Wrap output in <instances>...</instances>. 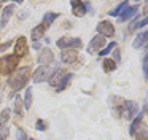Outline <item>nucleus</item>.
Segmentation results:
<instances>
[{
    "instance_id": "f257e3e1",
    "label": "nucleus",
    "mask_w": 148,
    "mask_h": 140,
    "mask_svg": "<svg viewBox=\"0 0 148 140\" xmlns=\"http://www.w3.org/2000/svg\"><path fill=\"white\" fill-rule=\"evenodd\" d=\"M30 78H32V69L30 67H21L14 73H11V76L8 78V86L11 88L13 92L21 91L23 88L27 86Z\"/></svg>"
},
{
    "instance_id": "f03ea898",
    "label": "nucleus",
    "mask_w": 148,
    "mask_h": 140,
    "mask_svg": "<svg viewBox=\"0 0 148 140\" xmlns=\"http://www.w3.org/2000/svg\"><path fill=\"white\" fill-rule=\"evenodd\" d=\"M19 65V57L14 54H7V56L0 57V75H11L18 70Z\"/></svg>"
},
{
    "instance_id": "7ed1b4c3",
    "label": "nucleus",
    "mask_w": 148,
    "mask_h": 140,
    "mask_svg": "<svg viewBox=\"0 0 148 140\" xmlns=\"http://www.w3.org/2000/svg\"><path fill=\"white\" fill-rule=\"evenodd\" d=\"M56 43H58V46L61 48V49H77L78 51L83 46V41L78 37H62V38H59Z\"/></svg>"
},
{
    "instance_id": "20e7f679",
    "label": "nucleus",
    "mask_w": 148,
    "mask_h": 140,
    "mask_svg": "<svg viewBox=\"0 0 148 140\" xmlns=\"http://www.w3.org/2000/svg\"><path fill=\"white\" fill-rule=\"evenodd\" d=\"M54 69H51L49 65H40L35 72L32 73V81L34 83H43V81H48L51 78Z\"/></svg>"
},
{
    "instance_id": "39448f33",
    "label": "nucleus",
    "mask_w": 148,
    "mask_h": 140,
    "mask_svg": "<svg viewBox=\"0 0 148 140\" xmlns=\"http://www.w3.org/2000/svg\"><path fill=\"white\" fill-rule=\"evenodd\" d=\"M29 53V45H27V38L23 37V35H19V38H18L16 41H14V56L16 57H24L26 54Z\"/></svg>"
},
{
    "instance_id": "423d86ee",
    "label": "nucleus",
    "mask_w": 148,
    "mask_h": 140,
    "mask_svg": "<svg viewBox=\"0 0 148 140\" xmlns=\"http://www.w3.org/2000/svg\"><path fill=\"white\" fill-rule=\"evenodd\" d=\"M97 32H99V35H102L103 38L105 37H113L115 35V25H113V22L110 21H100L99 24H97Z\"/></svg>"
},
{
    "instance_id": "0eeeda50",
    "label": "nucleus",
    "mask_w": 148,
    "mask_h": 140,
    "mask_svg": "<svg viewBox=\"0 0 148 140\" xmlns=\"http://www.w3.org/2000/svg\"><path fill=\"white\" fill-rule=\"evenodd\" d=\"M14 10H16V5L14 3H10V5L3 6L2 8V16H0V27H7V24L10 22L11 16H13Z\"/></svg>"
},
{
    "instance_id": "6e6552de",
    "label": "nucleus",
    "mask_w": 148,
    "mask_h": 140,
    "mask_svg": "<svg viewBox=\"0 0 148 140\" xmlns=\"http://www.w3.org/2000/svg\"><path fill=\"white\" fill-rule=\"evenodd\" d=\"M53 60H54V53H53L49 48H43V49L40 51L38 57H37V62H38L40 65H49Z\"/></svg>"
},
{
    "instance_id": "1a4fd4ad",
    "label": "nucleus",
    "mask_w": 148,
    "mask_h": 140,
    "mask_svg": "<svg viewBox=\"0 0 148 140\" xmlns=\"http://www.w3.org/2000/svg\"><path fill=\"white\" fill-rule=\"evenodd\" d=\"M105 43H107V40L102 35H96V37H92V40L89 41V45H88V51H89L91 54L96 53V51H100L105 46Z\"/></svg>"
},
{
    "instance_id": "9d476101",
    "label": "nucleus",
    "mask_w": 148,
    "mask_h": 140,
    "mask_svg": "<svg viewBox=\"0 0 148 140\" xmlns=\"http://www.w3.org/2000/svg\"><path fill=\"white\" fill-rule=\"evenodd\" d=\"M78 59V51L77 49H62L61 60L64 64H73Z\"/></svg>"
},
{
    "instance_id": "9b49d317",
    "label": "nucleus",
    "mask_w": 148,
    "mask_h": 140,
    "mask_svg": "<svg viewBox=\"0 0 148 140\" xmlns=\"http://www.w3.org/2000/svg\"><path fill=\"white\" fill-rule=\"evenodd\" d=\"M70 6H72V13H73L75 18H83L86 14V6H84V2H70Z\"/></svg>"
},
{
    "instance_id": "f8f14e48",
    "label": "nucleus",
    "mask_w": 148,
    "mask_h": 140,
    "mask_svg": "<svg viewBox=\"0 0 148 140\" xmlns=\"http://www.w3.org/2000/svg\"><path fill=\"white\" fill-rule=\"evenodd\" d=\"M138 8H140V5H134V6H127V8L123 11V14L121 16H118L119 18V22H126V21H129V19L132 18V16H135L137 14V11H138Z\"/></svg>"
},
{
    "instance_id": "ddd939ff",
    "label": "nucleus",
    "mask_w": 148,
    "mask_h": 140,
    "mask_svg": "<svg viewBox=\"0 0 148 140\" xmlns=\"http://www.w3.org/2000/svg\"><path fill=\"white\" fill-rule=\"evenodd\" d=\"M147 40H148V30H143V32H140V34H138L137 37L134 38V41H132V46H134L135 49H138V48H143L145 45H147Z\"/></svg>"
},
{
    "instance_id": "4468645a",
    "label": "nucleus",
    "mask_w": 148,
    "mask_h": 140,
    "mask_svg": "<svg viewBox=\"0 0 148 140\" xmlns=\"http://www.w3.org/2000/svg\"><path fill=\"white\" fill-rule=\"evenodd\" d=\"M65 73H67V72H65L64 69H56L54 72H53L51 78L48 80V81H49V84H51V86H54V88H56V86H58V83L62 80V76H64Z\"/></svg>"
},
{
    "instance_id": "2eb2a0df",
    "label": "nucleus",
    "mask_w": 148,
    "mask_h": 140,
    "mask_svg": "<svg viewBox=\"0 0 148 140\" xmlns=\"http://www.w3.org/2000/svg\"><path fill=\"white\" fill-rule=\"evenodd\" d=\"M45 32H46V27L43 24H38L37 27H34L32 29V32H30V37H32V40L34 41H38L40 38L45 35Z\"/></svg>"
},
{
    "instance_id": "dca6fc26",
    "label": "nucleus",
    "mask_w": 148,
    "mask_h": 140,
    "mask_svg": "<svg viewBox=\"0 0 148 140\" xmlns=\"http://www.w3.org/2000/svg\"><path fill=\"white\" fill-rule=\"evenodd\" d=\"M72 78H73V75H72V73H65V75L62 76V80L58 83V86H56V91H58V92H62L69 84H70Z\"/></svg>"
},
{
    "instance_id": "f3484780",
    "label": "nucleus",
    "mask_w": 148,
    "mask_h": 140,
    "mask_svg": "<svg viewBox=\"0 0 148 140\" xmlns=\"http://www.w3.org/2000/svg\"><path fill=\"white\" fill-rule=\"evenodd\" d=\"M59 18V13H53V11H48V13H45V16H43V22L42 24L45 25L46 29L49 27V25L53 24V22L56 21V19Z\"/></svg>"
},
{
    "instance_id": "a211bd4d",
    "label": "nucleus",
    "mask_w": 148,
    "mask_h": 140,
    "mask_svg": "<svg viewBox=\"0 0 148 140\" xmlns=\"http://www.w3.org/2000/svg\"><path fill=\"white\" fill-rule=\"evenodd\" d=\"M147 24H148V18H143V19H140V21H138V19H132L131 24H129V32H134L140 27H145Z\"/></svg>"
},
{
    "instance_id": "6ab92c4d",
    "label": "nucleus",
    "mask_w": 148,
    "mask_h": 140,
    "mask_svg": "<svg viewBox=\"0 0 148 140\" xmlns=\"http://www.w3.org/2000/svg\"><path fill=\"white\" fill-rule=\"evenodd\" d=\"M102 69L105 73H110V72H115L116 70V62L113 59H108V57H105V59L102 60Z\"/></svg>"
},
{
    "instance_id": "aec40b11",
    "label": "nucleus",
    "mask_w": 148,
    "mask_h": 140,
    "mask_svg": "<svg viewBox=\"0 0 148 140\" xmlns=\"http://www.w3.org/2000/svg\"><path fill=\"white\" fill-rule=\"evenodd\" d=\"M32 102H34V94H32V89L27 88L26 89V95H24L23 99V105L26 110H29V108H32Z\"/></svg>"
},
{
    "instance_id": "412c9836",
    "label": "nucleus",
    "mask_w": 148,
    "mask_h": 140,
    "mask_svg": "<svg viewBox=\"0 0 148 140\" xmlns=\"http://www.w3.org/2000/svg\"><path fill=\"white\" fill-rule=\"evenodd\" d=\"M23 97H19V95H16V99H14V113L18 115L19 118H23Z\"/></svg>"
},
{
    "instance_id": "4be33fe9",
    "label": "nucleus",
    "mask_w": 148,
    "mask_h": 140,
    "mask_svg": "<svg viewBox=\"0 0 148 140\" xmlns=\"http://www.w3.org/2000/svg\"><path fill=\"white\" fill-rule=\"evenodd\" d=\"M127 6H129V3H127V2H123V3H119V5L116 6L115 10H112V11H110L108 14H110V16H121V14H123V11H124V10L127 8Z\"/></svg>"
},
{
    "instance_id": "5701e85b",
    "label": "nucleus",
    "mask_w": 148,
    "mask_h": 140,
    "mask_svg": "<svg viewBox=\"0 0 148 140\" xmlns=\"http://www.w3.org/2000/svg\"><path fill=\"white\" fill-rule=\"evenodd\" d=\"M10 116H11V110L10 108H3L2 113H0V126H5L10 119Z\"/></svg>"
},
{
    "instance_id": "b1692460",
    "label": "nucleus",
    "mask_w": 148,
    "mask_h": 140,
    "mask_svg": "<svg viewBox=\"0 0 148 140\" xmlns=\"http://www.w3.org/2000/svg\"><path fill=\"white\" fill-rule=\"evenodd\" d=\"M134 135H135L137 140H147V129H145V124H142V126L135 130Z\"/></svg>"
},
{
    "instance_id": "393cba45",
    "label": "nucleus",
    "mask_w": 148,
    "mask_h": 140,
    "mask_svg": "<svg viewBox=\"0 0 148 140\" xmlns=\"http://www.w3.org/2000/svg\"><path fill=\"white\" fill-rule=\"evenodd\" d=\"M115 48H116V43H115V41H110V43L107 45V46H103V49H100V51H99V56H100V57L107 56V54H108L110 51H113Z\"/></svg>"
},
{
    "instance_id": "a878e982",
    "label": "nucleus",
    "mask_w": 148,
    "mask_h": 140,
    "mask_svg": "<svg viewBox=\"0 0 148 140\" xmlns=\"http://www.w3.org/2000/svg\"><path fill=\"white\" fill-rule=\"evenodd\" d=\"M16 139H18V140H29V137H27L26 130L21 129V127H18V130H16Z\"/></svg>"
},
{
    "instance_id": "bb28decb",
    "label": "nucleus",
    "mask_w": 148,
    "mask_h": 140,
    "mask_svg": "<svg viewBox=\"0 0 148 140\" xmlns=\"http://www.w3.org/2000/svg\"><path fill=\"white\" fill-rule=\"evenodd\" d=\"M8 134H10V127H8L7 124H5V126H0V137H2V139H7Z\"/></svg>"
},
{
    "instance_id": "cd10ccee",
    "label": "nucleus",
    "mask_w": 148,
    "mask_h": 140,
    "mask_svg": "<svg viewBox=\"0 0 148 140\" xmlns=\"http://www.w3.org/2000/svg\"><path fill=\"white\" fill-rule=\"evenodd\" d=\"M143 75H145V78L148 76V54L143 57Z\"/></svg>"
},
{
    "instance_id": "c85d7f7f",
    "label": "nucleus",
    "mask_w": 148,
    "mask_h": 140,
    "mask_svg": "<svg viewBox=\"0 0 148 140\" xmlns=\"http://www.w3.org/2000/svg\"><path fill=\"white\" fill-rule=\"evenodd\" d=\"M46 129V124L43 119H37V130H45Z\"/></svg>"
},
{
    "instance_id": "c756f323",
    "label": "nucleus",
    "mask_w": 148,
    "mask_h": 140,
    "mask_svg": "<svg viewBox=\"0 0 148 140\" xmlns=\"http://www.w3.org/2000/svg\"><path fill=\"white\" fill-rule=\"evenodd\" d=\"M11 46V41H5V43L0 45V53H3L5 49H8V48Z\"/></svg>"
},
{
    "instance_id": "7c9ffc66",
    "label": "nucleus",
    "mask_w": 148,
    "mask_h": 140,
    "mask_svg": "<svg viewBox=\"0 0 148 140\" xmlns=\"http://www.w3.org/2000/svg\"><path fill=\"white\" fill-rule=\"evenodd\" d=\"M119 57H121V54H119V51H118V49H115V59H113V60L116 62V60H118Z\"/></svg>"
},
{
    "instance_id": "2f4dec72",
    "label": "nucleus",
    "mask_w": 148,
    "mask_h": 140,
    "mask_svg": "<svg viewBox=\"0 0 148 140\" xmlns=\"http://www.w3.org/2000/svg\"><path fill=\"white\" fill-rule=\"evenodd\" d=\"M32 48H35V49H38V48H40V43H38V41H35V43L32 45Z\"/></svg>"
},
{
    "instance_id": "473e14b6",
    "label": "nucleus",
    "mask_w": 148,
    "mask_h": 140,
    "mask_svg": "<svg viewBox=\"0 0 148 140\" xmlns=\"http://www.w3.org/2000/svg\"><path fill=\"white\" fill-rule=\"evenodd\" d=\"M2 8H3V5H2V3H0V10H2Z\"/></svg>"
},
{
    "instance_id": "72a5a7b5",
    "label": "nucleus",
    "mask_w": 148,
    "mask_h": 140,
    "mask_svg": "<svg viewBox=\"0 0 148 140\" xmlns=\"http://www.w3.org/2000/svg\"><path fill=\"white\" fill-rule=\"evenodd\" d=\"M0 140H5V139H2V137H0Z\"/></svg>"
},
{
    "instance_id": "f704fd0d",
    "label": "nucleus",
    "mask_w": 148,
    "mask_h": 140,
    "mask_svg": "<svg viewBox=\"0 0 148 140\" xmlns=\"http://www.w3.org/2000/svg\"><path fill=\"white\" fill-rule=\"evenodd\" d=\"M29 140H35V139H29Z\"/></svg>"
}]
</instances>
